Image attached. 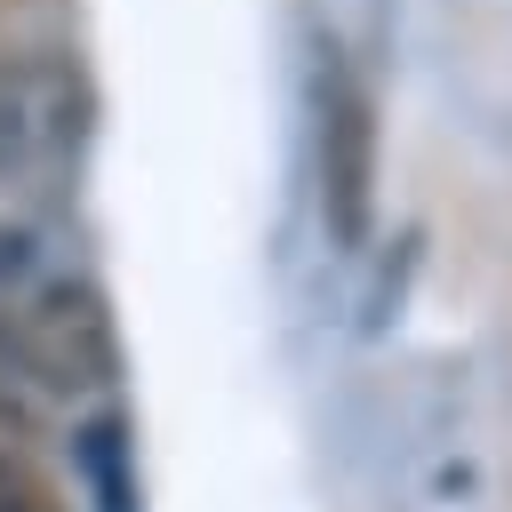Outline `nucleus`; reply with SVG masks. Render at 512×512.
I'll list each match as a JSON object with an SVG mask.
<instances>
[{"mask_svg": "<svg viewBox=\"0 0 512 512\" xmlns=\"http://www.w3.org/2000/svg\"><path fill=\"white\" fill-rule=\"evenodd\" d=\"M0 344L56 400L104 392L120 376L104 288L80 264V240H64L56 224H0Z\"/></svg>", "mask_w": 512, "mask_h": 512, "instance_id": "nucleus-1", "label": "nucleus"}, {"mask_svg": "<svg viewBox=\"0 0 512 512\" xmlns=\"http://www.w3.org/2000/svg\"><path fill=\"white\" fill-rule=\"evenodd\" d=\"M96 128V88L72 56L56 48H16L0 56V184L8 192H48L80 168Z\"/></svg>", "mask_w": 512, "mask_h": 512, "instance_id": "nucleus-2", "label": "nucleus"}, {"mask_svg": "<svg viewBox=\"0 0 512 512\" xmlns=\"http://www.w3.org/2000/svg\"><path fill=\"white\" fill-rule=\"evenodd\" d=\"M320 208L328 232L344 248L368 240V208H376V120L368 96L344 64H320Z\"/></svg>", "mask_w": 512, "mask_h": 512, "instance_id": "nucleus-3", "label": "nucleus"}, {"mask_svg": "<svg viewBox=\"0 0 512 512\" xmlns=\"http://www.w3.org/2000/svg\"><path fill=\"white\" fill-rule=\"evenodd\" d=\"M72 456L88 464L96 504H104V512H128V480H120V424H112V416H96V424L72 440Z\"/></svg>", "mask_w": 512, "mask_h": 512, "instance_id": "nucleus-4", "label": "nucleus"}, {"mask_svg": "<svg viewBox=\"0 0 512 512\" xmlns=\"http://www.w3.org/2000/svg\"><path fill=\"white\" fill-rule=\"evenodd\" d=\"M0 512H56V504H48V488H40L8 448H0Z\"/></svg>", "mask_w": 512, "mask_h": 512, "instance_id": "nucleus-5", "label": "nucleus"}]
</instances>
